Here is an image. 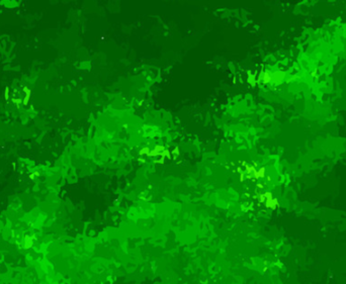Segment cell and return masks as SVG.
I'll list each match as a JSON object with an SVG mask.
<instances>
[{"label": "cell", "mask_w": 346, "mask_h": 284, "mask_svg": "<svg viewBox=\"0 0 346 284\" xmlns=\"http://www.w3.org/2000/svg\"><path fill=\"white\" fill-rule=\"evenodd\" d=\"M312 76H313V77H314V76H316V72H313V73H312Z\"/></svg>", "instance_id": "6da1fadb"}]
</instances>
